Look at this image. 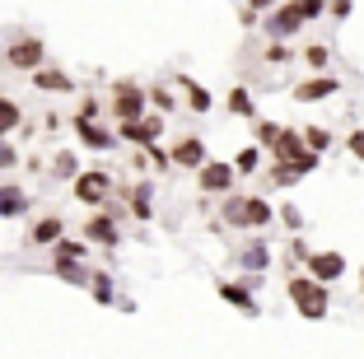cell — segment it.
Here are the masks:
<instances>
[{
	"label": "cell",
	"mask_w": 364,
	"mask_h": 359,
	"mask_svg": "<svg viewBox=\"0 0 364 359\" xmlns=\"http://www.w3.org/2000/svg\"><path fill=\"white\" fill-rule=\"evenodd\" d=\"M346 149H350L355 159H364V131H350V136H346Z\"/></svg>",
	"instance_id": "obj_38"
},
{
	"label": "cell",
	"mask_w": 364,
	"mask_h": 359,
	"mask_svg": "<svg viewBox=\"0 0 364 359\" xmlns=\"http://www.w3.org/2000/svg\"><path fill=\"white\" fill-rule=\"evenodd\" d=\"M289 61H294L289 43H271V47H267V65H289Z\"/></svg>",
	"instance_id": "obj_28"
},
{
	"label": "cell",
	"mask_w": 364,
	"mask_h": 359,
	"mask_svg": "<svg viewBox=\"0 0 364 359\" xmlns=\"http://www.w3.org/2000/svg\"><path fill=\"white\" fill-rule=\"evenodd\" d=\"M280 224H285L289 233H299V229H304V215L294 210V205H280Z\"/></svg>",
	"instance_id": "obj_32"
},
{
	"label": "cell",
	"mask_w": 364,
	"mask_h": 359,
	"mask_svg": "<svg viewBox=\"0 0 364 359\" xmlns=\"http://www.w3.org/2000/svg\"><path fill=\"white\" fill-rule=\"evenodd\" d=\"M304 145H309L313 154H327V149H332V131L327 127H304Z\"/></svg>",
	"instance_id": "obj_19"
},
{
	"label": "cell",
	"mask_w": 364,
	"mask_h": 359,
	"mask_svg": "<svg viewBox=\"0 0 364 359\" xmlns=\"http://www.w3.org/2000/svg\"><path fill=\"white\" fill-rule=\"evenodd\" d=\"M75 131H80V140H85V145H94V149H112V136H107L103 127H94V122H75Z\"/></svg>",
	"instance_id": "obj_17"
},
{
	"label": "cell",
	"mask_w": 364,
	"mask_h": 359,
	"mask_svg": "<svg viewBox=\"0 0 364 359\" xmlns=\"http://www.w3.org/2000/svg\"><path fill=\"white\" fill-rule=\"evenodd\" d=\"M229 112H234V117H247V122H257V103H252V94H247V89H234V94H229Z\"/></svg>",
	"instance_id": "obj_18"
},
{
	"label": "cell",
	"mask_w": 364,
	"mask_h": 359,
	"mask_svg": "<svg viewBox=\"0 0 364 359\" xmlns=\"http://www.w3.org/2000/svg\"><path fill=\"white\" fill-rule=\"evenodd\" d=\"M294 182H299V173L289 168V164H276V168H271V187H294Z\"/></svg>",
	"instance_id": "obj_27"
},
{
	"label": "cell",
	"mask_w": 364,
	"mask_h": 359,
	"mask_svg": "<svg viewBox=\"0 0 364 359\" xmlns=\"http://www.w3.org/2000/svg\"><path fill=\"white\" fill-rule=\"evenodd\" d=\"M238 266H243L247 275H262V271L271 266V247L262 243V238H252L247 247H238Z\"/></svg>",
	"instance_id": "obj_9"
},
{
	"label": "cell",
	"mask_w": 364,
	"mask_h": 359,
	"mask_svg": "<svg viewBox=\"0 0 364 359\" xmlns=\"http://www.w3.org/2000/svg\"><path fill=\"white\" fill-rule=\"evenodd\" d=\"M304 271H309L313 280H322V285H332V280H346V257L341 252H313Z\"/></svg>",
	"instance_id": "obj_5"
},
{
	"label": "cell",
	"mask_w": 364,
	"mask_h": 359,
	"mask_svg": "<svg viewBox=\"0 0 364 359\" xmlns=\"http://www.w3.org/2000/svg\"><path fill=\"white\" fill-rule=\"evenodd\" d=\"M56 238H61V220H38L28 243H56Z\"/></svg>",
	"instance_id": "obj_22"
},
{
	"label": "cell",
	"mask_w": 364,
	"mask_h": 359,
	"mask_svg": "<svg viewBox=\"0 0 364 359\" xmlns=\"http://www.w3.org/2000/svg\"><path fill=\"white\" fill-rule=\"evenodd\" d=\"M360 280H364V262H360Z\"/></svg>",
	"instance_id": "obj_43"
},
{
	"label": "cell",
	"mask_w": 364,
	"mask_h": 359,
	"mask_svg": "<svg viewBox=\"0 0 364 359\" xmlns=\"http://www.w3.org/2000/svg\"><path fill=\"white\" fill-rule=\"evenodd\" d=\"M182 89H187V107H192V112H210V94H205L196 80H182Z\"/></svg>",
	"instance_id": "obj_21"
},
{
	"label": "cell",
	"mask_w": 364,
	"mask_h": 359,
	"mask_svg": "<svg viewBox=\"0 0 364 359\" xmlns=\"http://www.w3.org/2000/svg\"><path fill=\"white\" fill-rule=\"evenodd\" d=\"M360 294H364V280H360Z\"/></svg>",
	"instance_id": "obj_44"
},
{
	"label": "cell",
	"mask_w": 364,
	"mask_h": 359,
	"mask_svg": "<svg viewBox=\"0 0 364 359\" xmlns=\"http://www.w3.org/2000/svg\"><path fill=\"white\" fill-rule=\"evenodd\" d=\"M43 61H47V47L38 38H23V43L10 47V65H19V70H38Z\"/></svg>",
	"instance_id": "obj_6"
},
{
	"label": "cell",
	"mask_w": 364,
	"mask_h": 359,
	"mask_svg": "<svg viewBox=\"0 0 364 359\" xmlns=\"http://www.w3.org/2000/svg\"><path fill=\"white\" fill-rule=\"evenodd\" d=\"M304 23H309V19H304V14H299V10H294V5L285 0V5H276V10H271L267 19H262V28H267V38H271V43H289L294 33H304Z\"/></svg>",
	"instance_id": "obj_3"
},
{
	"label": "cell",
	"mask_w": 364,
	"mask_h": 359,
	"mask_svg": "<svg viewBox=\"0 0 364 359\" xmlns=\"http://www.w3.org/2000/svg\"><path fill=\"white\" fill-rule=\"evenodd\" d=\"M327 10H332V19L341 23V19H350V14H355V0H327Z\"/></svg>",
	"instance_id": "obj_33"
},
{
	"label": "cell",
	"mask_w": 364,
	"mask_h": 359,
	"mask_svg": "<svg viewBox=\"0 0 364 359\" xmlns=\"http://www.w3.org/2000/svg\"><path fill=\"white\" fill-rule=\"evenodd\" d=\"M23 210H28V196H23L19 187H0V215L14 220V215H23Z\"/></svg>",
	"instance_id": "obj_16"
},
{
	"label": "cell",
	"mask_w": 364,
	"mask_h": 359,
	"mask_svg": "<svg viewBox=\"0 0 364 359\" xmlns=\"http://www.w3.org/2000/svg\"><path fill=\"white\" fill-rule=\"evenodd\" d=\"M159 131H164L159 117H145V122H122V136L136 140V145H154V140H159Z\"/></svg>",
	"instance_id": "obj_13"
},
{
	"label": "cell",
	"mask_w": 364,
	"mask_h": 359,
	"mask_svg": "<svg viewBox=\"0 0 364 359\" xmlns=\"http://www.w3.org/2000/svg\"><path fill=\"white\" fill-rule=\"evenodd\" d=\"M56 257L61 262H75V257H85V243H56Z\"/></svg>",
	"instance_id": "obj_34"
},
{
	"label": "cell",
	"mask_w": 364,
	"mask_h": 359,
	"mask_svg": "<svg viewBox=\"0 0 364 359\" xmlns=\"http://www.w3.org/2000/svg\"><path fill=\"white\" fill-rule=\"evenodd\" d=\"M85 233H89V238H98V243H107V247L117 243V229H112V220H103V215H98V220H89Z\"/></svg>",
	"instance_id": "obj_20"
},
{
	"label": "cell",
	"mask_w": 364,
	"mask_h": 359,
	"mask_svg": "<svg viewBox=\"0 0 364 359\" xmlns=\"http://www.w3.org/2000/svg\"><path fill=\"white\" fill-rule=\"evenodd\" d=\"M220 299H225V304H234V308H243L247 317H257L262 308H257V299H252V285H234V280H220Z\"/></svg>",
	"instance_id": "obj_7"
},
{
	"label": "cell",
	"mask_w": 364,
	"mask_h": 359,
	"mask_svg": "<svg viewBox=\"0 0 364 359\" xmlns=\"http://www.w3.org/2000/svg\"><path fill=\"white\" fill-rule=\"evenodd\" d=\"M98 299H112V285H107V275H98V285H94Z\"/></svg>",
	"instance_id": "obj_41"
},
{
	"label": "cell",
	"mask_w": 364,
	"mask_h": 359,
	"mask_svg": "<svg viewBox=\"0 0 364 359\" xmlns=\"http://www.w3.org/2000/svg\"><path fill=\"white\" fill-rule=\"evenodd\" d=\"M75 196L80 201H89V205H98L107 196V173H85V178H75Z\"/></svg>",
	"instance_id": "obj_12"
},
{
	"label": "cell",
	"mask_w": 364,
	"mask_h": 359,
	"mask_svg": "<svg viewBox=\"0 0 364 359\" xmlns=\"http://www.w3.org/2000/svg\"><path fill=\"white\" fill-rule=\"evenodd\" d=\"M289 5H294V10L304 14V19H322V14H327V0H289Z\"/></svg>",
	"instance_id": "obj_24"
},
{
	"label": "cell",
	"mask_w": 364,
	"mask_h": 359,
	"mask_svg": "<svg viewBox=\"0 0 364 359\" xmlns=\"http://www.w3.org/2000/svg\"><path fill=\"white\" fill-rule=\"evenodd\" d=\"M56 178H70V173H75V154H56Z\"/></svg>",
	"instance_id": "obj_35"
},
{
	"label": "cell",
	"mask_w": 364,
	"mask_h": 359,
	"mask_svg": "<svg viewBox=\"0 0 364 359\" xmlns=\"http://www.w3.org/2000/svg\"><path fill=\"white\" fill-rule=\"evenodd\" d=\"M318 164H322V154H313V149H304V154H299V159H294V164H289V168L299 173V178H309V173H313V168H318Z\"/></svg>",
	"instance_id": "obj_26"
},
{
	"label": "cell",
	"mask_w": 364,
	"mask_h": 359,
	"mask_svg": "<svg viewBox=\"0 0 364 359\" xmlns=\"http://www.w3.org/2000/svg\"><path fill=\"white\" fill-rule=\"evenodd\" d=\"M136 215H140V220H150V187L136 191Z\"/></svg>",
	"instance_id": "obj_37"
},
{
	"label": "cell",
	"mask_w": 364,
	"mask_h": 359,
	"mask_svg": "<svg viewBox=\"0 0 364 359\" xmlns=\"http://www.w3.org/2000/svg\"><path fill=\"white\" fill-rule=\"evenodd\" d=\"M252 131H257V145H276V140H280V131H285V127H276V122H262V117H257V127H252Z\"/></svg>",
	"instance_id": "obj_25"
},
{
	"label": "cell",
	"mask_w": 364,
	"mask_h": 359,
	"mask_svg": "<svg viewBox=\"0 0 364 359\" xmlns=\"http://www.w3.org/2000/svg\"><path fill=\"white\" fill-rule=\"evenodd\" d=\"M173 164H178V168H196V173H201L205 164H210V159H205V145H201V140L187 136L178 149H173Z\"/></svg>",
	"instance_id": "obj_10"
},
{
	"label": "cell",
	"mask_w": 364,
	"mask_h": 359,
	"mask_svg": "<svg viewBox=\"0 0 364 359\" xmlns=\"http://www.w3.org/2000/svg\"><path fill=\"white\" fill-rule=\"evenodd\" d=\"M145 112V94H140V89H117V117L122 122H136V117Z\"/></svg>",
	"instance_id": "obj_14"
},
{
	"label": "cell",
	"mask_w": 364,
	"mask_h": 359,
	"mask_svg": "<svg viewBox=\"0 0 364 359\" xmlns=\"http://www.w3.org/2000/svg\"><path fill=\"white\" fill-rule=\"evenodd\" d=\"M234 168H238V173H257V168H262V149H257V145H247L243 154L234 159Z\"/></svg>",
	"instance_id": "obj_23"
},
{
	"label": "cell",
	"mask_w": 364,
	"mask_h": 359,
	"mask_svg": "<svg viewBox=\"0 0 364 359\" xmlns=\"http://www.w3.org/2000/svg\"><path fill=\"white\" fill-rule=\"evenodd\" d=\"M196 178H201V191H229L234 178H238V168H234V164H205Z\"/></svg>",
	"instance_id": "obj_8"
},
{
	"label": "cell",
	"mask_w": 364,
	"mask_h": 359,
	"mask_svg": "<svg viewBox=\"0 0 364 359\" xmlns=\"http://www.w3.org/2000/svg\"><path fill=\"white\" fill-rule=\"evenodd\" d=\"M220 215H225V224H234V229H267V224L276 220V210H271L262 196H229Z\"/></svg>",
	"instance_id": "obj_2"
},
{
	"label": "cell",
	"mask_w": 364,
	"mask_h": 359,
	"mask_svg": "<svg viewBox=\"0 0 364 359\" xmlns=\"http://www.w3.org/2000/svg\"><path fill=\"white\" fill-rule=\"evenodd\" d=\"M150 98H154V107H159V112H168V107H173V98H168V94H164V89H154V94H150Z\"/></svg>",
	"instance_id": "obj_40"
},
{
	"label": "cell",
	"mask_w": 364,
	"mask_h": 359,
	"mask_svg": "<svg viewBox=\"0 0 364 359\" xmlns=\"http://www.w3.org/2000/svg\"><path fill=\"white\" fill-rule=\"evenodd\" d=\"M276 5H285V0H247V10H257V14L262 10H276Z\"/></svg>",
	"instance_id": "obj_39"
},
{
	"label": "cell",
	"mask_w": 364,
	"mask_h": 359,
	"mask_svg": "<svg viewBox=\"0 0 364 359\" xmlns=\"http://www.w3.org/2000/svg\"><path fill=\"white\" fill-rule=\"evenodd\" d=\"M341 94V80L336 75H313V80H299V85L289 89V98L294 103H322V98Z\"/></svg>",
	"instance_id": "obj_4"
},
{
	"label": "cell",
	"mask_w": 364,
	"mask_h": 359,
	"mask_svg": "<svg viewBox=\"0 0 364 359\" xmlns=\"http://www.w3.org/2000/svg\"><path fill=\"white\" fill-rule=\"evenodd\" d=\"M299 56L309 61V70H313V75H327V65H332V47H327V43H309Z\"/></svg>",
	"instance_id": "obj_15"
},
{
	"label": "cell",
	"mask_w": 364,
	"mask_h": 359,
	"mask_svg": "<svg viewBox=\"0 0 364 359\" xmlns=\"http://www.w3.org/2000/svg\"><path fill=\"white\" fill-rule=\"evenodd\" d=\"M285 294H289V304L299 308V317H309V322H322V317H327V308H332V285L313 280L309 271H304V275H289V280H285Z\"/></svg>",
	"instance_id": "obj_1"
},
{
	"label": "cell",
	"mask_w": 364,
	"mask_h": 359,
	"mask_svg": "<svg viewBox=\"0 0 364 359\" xmlns=\"http://www.w3.org/2000/svg\"><path fill=\"white\" fill-rule=\"evenodd\" d=\"M14 122H19V107L0 98V136H10V127H14Z\"/></svg>",
	"instance_id": "obj_31"
},
{
	"label": "cell",
	"mask_w": 364,
	"mask_h": 359,
	"mask_svg": "<svg viewBox=\"0 0 364 359\" xmlns=\"http://www.w3.org/2000/svg\"><path fill=\"white\" fill-rule=\"evenodd\" d=\"M56 271H61V280H70V285H85V271H80V266L61 262V266H56Z\"/></svg>",
	"instance_id": "obj_36"
},
{
	"label": "cell",
	"mask_w": 364,
	"mask_h": 359,
	"mask_svg": "<svg viewBox=\"0 0 364 359\" xmlns=\"http://www.w3.org/2000/svg\"><path fill=\"white\" fill-rule=\"evenodd\" d=\"M285 257H289V262H304V266H309V257H313V247H309V243H304V238H289V247H285Z\"/></svg>",
	"instance_id": "obj_30"
},
{
	"label": "cell",
	"mask_w": 364,
	"mask_h": 359,
	"mask_svg": "<svg viewBox=\"0 0 364 359\" xmlns=\"http://www.w3.org/2000/svg\"><path fill=\"white\" fill-rule=\"evenodd\" d=\"M304 149H309V145H304V131H289L285 127V131H280V140L271 145V154H276V164H294Z\"/></svg>",
	"instance_id": "obj_11"
},
{
	"label": "cell",
	"mask_w": 364,
	"mask_h": 359,
	"mask_svg": "<svg viewBox=\"0 0 364 359\" xmlns=\"http://www.w3.org/2000/svg\"><path fill=\"white\" fill-rule=\"evenodd\" d=\"M0 164H14V149L5 145V140H0Z\"/></svg>",
	"instance_id": "obj_42"
},
{
	"label": "cell",
	"mask_w": 364,
	"mask_h": 359,
	"mask_svg": "<svg viewBox=\"0 0 364 359\" xmlns=\"http://www.w3.org/2000/svg\"><path fill=\"white\" fill-rule=\"evenodd\" d=\"M33 80H38V89H70V80H65V75H56V70H38Z\"/></svg>",
	"instance_id": "obj_29"
}]
</instances>
